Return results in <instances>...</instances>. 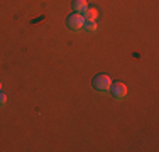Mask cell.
Wrapping results in <instances>:
<instances>
[{
    "instance_id": "cell-1",
    "label": "cell",
    "mask_w": 159,
    "mask_h": 152,
    "mask_svg": "<svg viewBox=\"0 0 159 152\" xmlns=\"http://www.w3.org/2000/svg\"><path fill=\"white\" fill-rule=\"evenodd\" d=\"M110 85H112V78L108 74H97L95 78H93V86H95L97 90H100V91L108 90Z\"/></svg>"
},
{
    "instance_id": "cell-2",
    "label": "cell",
    "mask_w": 159,
    "mask_h": 152,
    "mask_svg": "<svg viewBox=\"0 0 159 152\" xmlns=\"http://www.w3.org/2000/svg\"><path fill=\"white\" fill-rule=\"evenodd\" d=\"M108 90H110L113 98H125V95H127V86L122 81H112Z\"/></svg>"
},
{
    "instance_id": "cell-3",
    "label": "cell",
    "mask_w": 159,
    "mask_h": 152,
    "mask_svg": "<svg viewBox=\"0 0 159 152\" xmlns=\"http://www.w3.org/2000/svg\"><path fill=\"white\" fill-rule=\"evenodd\" d=\"M83 24H85V19L81 14H71L68 17V27L71 30H80L83 27Z\"/></svg>"
},
{
    "instance_id": "cell-4",
    "label": "cell",
    "mask_w": 159,
    "mask_h": 152,
    "mask_svg": "<svg viewBox=\"0 0 159 152\" xmlns=\"http://www.w3.org/2000/svg\"><path fill=\"white\" fill-rule=\"evenodd\" d=\"M88 9V5H86V0H73V10H76V12H85V10Z\"/></svg>"
},
{
    "instance_id": "cell-5",
    "label": "cell",
    "mask_w": 159,
    "mask_h": 152,
    "mask_svg": "<svg viewBox=\"0 0 159 152\" xmlns=\"http://www.w3.org/2000/svg\"><path fill=\"white\" fill-rule=\"evenodd\" d=\"M97 17H98L97 9H86L85 12H83V19H85V20H97Z\"/></svg>"
},
{
    "instance_id": "cell-6",
    "label": "cell",
    "mask_w": 159,
    "mask_h": 152,
    "mask_svg": "<svg viewBox=\"0 0 159 152\" xmlns=\"http://www.w3.org/2000/svg\"><path fill=\"white\" fill-rule=\"evenodd\" d=\"M83 27L88 30V32H93V30H97V22L95 20H85Z\"/></svg>"
},
{
    "instance_id": "cell-7",
    "label": "cell",
    "mask_w": 159,
    "mask_h": 152,
    "mask_svg": "<svg viewBox=\"0 0 159 152\" xmlns=\"http://www.w3.org/2000/svg\"><path fill=\"white\" fill-rule=\"evenodd\" d=\"M5 101H7V96L3 93H0V103H5Z\"/></svg>"
},
{
    "instance_id": "cell-8",
    "label": "cell",
    "mask_w": 159,
    "mask_h": 152,
    "mask_svg": "<svg viewBox=\"0 0 159 152\" xmlns=\"http://www.w3.org/2000/svg\"><path fill=\"white\" fill-rule=\"evenodd\" d=\"M0 88H2V83H0Z\"/></svg>"
}]
</instances>
